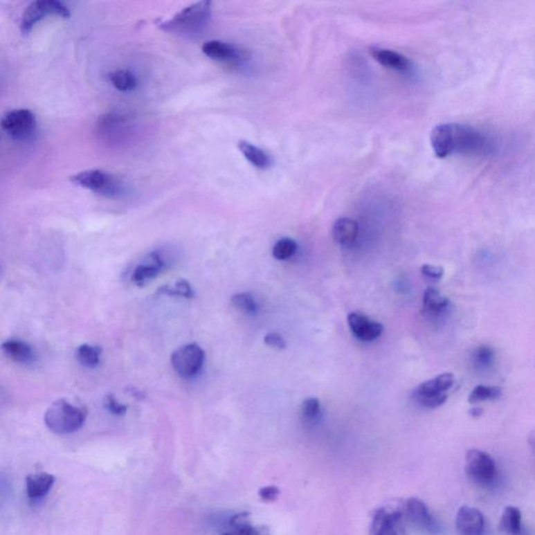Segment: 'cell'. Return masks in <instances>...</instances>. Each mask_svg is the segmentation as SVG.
Instances as JSON below:
<instances>
[{
    "mask_svg": "<svg viewBox=\"0 0 535 535\" xmlns=\"http://www.w3.org/2000/svg\"><path fill=\"white\" fill-rule=\"evenodd\" d=\"M3 132L15 141L26 143L36 134L37 120L28 109H14L8 111L1 118Z\"/></svg>",
    "mask_w": 535,
    "mask_h": 535,
    "instance_id": "8992f818",
    "label": "cell"
},
{
    "mask_svg": "<svg viewBox=\"0 0 535 535\" xmlns=\"http://www.w3.org/2000/svg\"><path fill=\"white\" fill-rule=\"evenodd\" d=\"M405 516L408 522L415 525L418 528L426 531H434L436 528L435 520L430 512L429 508L421 500L411 498L406 502Z\"/></svg>",
    "mask_w": 535,
    "mask_h": 535,
    "instance_id": "5bb4252c",
    "label": "cell"
},
{
    "mask_svg": "<svg viewBox=\"0 0 535 535\" xmlns=\"http://www.w3.org/2000/svg\"><path fill=\"white\" fill-rule=\"evenodd\" d=\"M455 379L452 373H442L433 380L426 381L413 391V399L424 408L435 409L446 403V391L452 388Z\"/></svg>",
    "mask_w": 535,
    "mask_h": 535,
    "instance_id": "277c9868",
    "label": "cell"
},
{
    "mask_svg": "<svg viewBox=\"0 0 535 535\" xmlns=\"http://www.w3.org/2000/svg\"><path fill=\"white\" fill-rule=\"evenodd\" d=\"M104 407L106 408L107 411L116 416H124L128 411V406L120 403L112 393L105 397Z\"/></svg>",
    "mask_w": 535,
    "mask_h": 535,
    "instance_id": "d6a6232c",
    "label": "cell"
},
{
    "mask_svg": "<svg viewBox=\"0 0 535 535\" xmlns=\"http://www.w3.org/2000/svg\"><path fill=\"white\" fill-rule=\"evenodd\" d=\"M71 183L107 198L124 196V182L102 170H87L71 176Z\"/></svg>",
    "mask_w": 535,
    "mask_h": 535,
    "instance_id": "3957f363",
    "label": "cell"
},
{
    "mask_svg": "<svg viewBox=\"0 0 535 535\" xmlns=\"http://www.w3.org/2000/svg\"><path fill=\"white\" fill-rule=\"evenodd\" d=\"M47 16L69 19L71 13L69 8L58 0H36L28 6L24 10L20 21V30L22 34L28 35L35 26Z\"/></svg>",
    "mask_w": 535,
    "mask_h": 535,
    "instance_id": "5b68a950",
    "label": "cell"
},
{
    "mask_svg": "<svg viewBox=\"0 0 535 535\" xmlns=\"http://www.w3.org/2000/svg\"><path fill=\"white\" fill-rule=\"evenodd\" d=\"M297 251V243L294 239L284 237L280 239L273 247V256L278 260H286L292 257Z\"/></svg>",
    "mask_w": 535,
    "mask_h": 535,
    "instance_id": "f546056e",
    "label": "cell"
},
{
    "mask_svg": "<svg viewBox=\"0 0 535 535\" xmlns=\"http://www.w3.org/2000/svg\"><path fill=\"white\" fill-rule=\"evenodd\" d=\"M231 303L235 309L244 314H254L257 309V305L254 300L253 296L250 293H239L231 297Z\"/></svg>",
    "mask_w": 535,
    "mask_h": 535,
    "instance_id": "4dcf8cb0",
    "label": "cell"
},
{
    "mask_svg": "<svg viewBox=\"0 0 535 535\" xmlns=\"http://www.w3.org/2000/svg\"><path fill=\"white\" fill-rule=\"evenodd\" d=\"M230 530L222 535H271L266 527L252 526L247 514H239L230 518Z\"/></svg>",
    "mask_w": 535,
    "mask_h": 535,
    "instance_id": "7402d4cb",
    "label": "cell"
},
{
    "mask_svg": "<svg viewBox=\"0 0 535 535\" xmlns=\"http://www.w3.org/2000/svg\"><path fill=\"white\" fill-rule=\"evenodd\" d=\"M452 125L453 154L482 155L489 151V140L482 133L465 125Z\"/></svg>",
    "mask_w": 535,
    "mask_h": 535,
    "instance_id": "52a82bcc",
    "label": "cell"
},
{
    "mask_svg": "<svg viewBox=\"0 0 535 535\" xmlns=\"http://www.w3.org/2000/svg\"><path fill=\"white\" fill-rule=\"evenodd\" d=\"M407 522L405 512L381 508L373 514L370 535H407Z\"/></svg>",
    "mask_w": 535,
    "mask_h": 535,
    "instance_id": "30bf717a",
    "label": "cell"
},
{
    "mask_svg": "<svg viewBox=\"0 0 535 535\" xmlns=\"http://www.w3.org/2000/svg\"><path fill=\"white\" fill-rule=\"evenodd\" d=\"M471 363L477 370H489L495 363V350L491 346H479L471 354Z\"/></svg>",
    "mask_w": 535,
    "mask_h": 535,
    "instance_id": "484cf974",
    "label": "cell"
},
{
    "mask_svg": "<svg viewBox=\"0 0 535 535\" xmlns=\"http://www.w3.org/2000/svg\"><path fill=\"white\" fill-rule=\"evenodd\" d=\"M204 361V350L196 343L181 346L171 356L174 370L183 379L194 378L202 369Z\"/></svg>",
    "mask_w": 535,
    "mask_h": 535,
    "instance_id": "ba28073f",
    "label": "cell"
},
{
    "mask_svg": "<svg viewBox=\"0 0 535 535\" xmlns=\"http://www.w3.org/2000/svg\"><path fill=\"white\" fill-rule=\"evenodd\" d=\"M467 475L478 484H491L497 475V467L491 455L481 450L469 451L465 457Z\"/></svg>",
    "mask_w": 535,
    "mask_h": 535,
    "instance_id": "9c48e42d",
    "label": "cell"
},
{
    "mask_svg": "<svg viewBox=\"0 0 535 535\" xmlns=\"http://www.w3.org/2000/svg\"><path fill=\"white\" fill-rule=\"evenodd\" d=\"M55 477L51 473H37L28 475L26 480V491L30 500L44 498L55 484Z\"/></svg>",
    "mask_w": 535,
    "mask_h": 535,
    "instance_id": "e0dca14e",
    "label": "cell"
},
{
    "mask_svg": "<svg viewBox=\"0 0 535 535\" xmlns=\"http://www.w3.org/2000/svg\"><path fill=\"white\" fill-rule=\"evenodd\" d=\"M359 235V225L352 219L342 218L333 226V237L339 245L350 247L356 243Z\"/></svg>",
    "mask_w": 535,
    "mask_h": 535,
    "instance_id": "ffe728a7",
    "label": "cell"
},
{
    "mask_svg": "<svg viewBox=\"0 0 535 535\" xmlns=\"http://www.w3.org/2000/svg\"><path fill=\"white\" fill-rule=\"evenodd\" d=\"M167 262L165 260L163 250H154L149 252L143 262L137 264L133 270L131 280L137 287H145L152 280H155L163 270L167 269Z\"/></svg>",
    "mask_w": 535,
    "mask_h": 535,
    "instance_id": "8fae6325",
    "label": "cell"
},
{
    "mask_svg": "<svg viewBox=\"0 0 535 535\" xmlns=\"http://www.w3.org/2000/svg\"><path fill=\"white\" fill-rule=\"evenodd\" d=\"M431 145L438 158L444 159L453 154V125L436 126L431 132Z\"/></svg>",
    "mask_w": 535,
    "mask_h": 535,
    "instance_id": "ac0fdd59",
    "label": "cell"
},
{
    "mask_svg": "<svg viewBox=\"0 0 535 535\" xmlns=\"http://www.w3.org/2000/svg\"><path fill=\"white\" fill-rule=\"evenodd\" d=\"M205 56L219 62L235 63L242 58V53L235 45L220 40L206 41L202 45Z\"/></svg>",
    "mask_w": 535,
    "mask_h": 535,
    "instance_id": "9a60e30c",
    "label": "cell"
},
{
    "mask_svg": "<svg viewBox=\"0 0 535 535\" xmlns=\"http://www.w3.org/2000/svg\"><path fill=\"white\" fill-rule=\"evenodd\" d=\"M102 348L100 346L82 344L75 350L78 362L87 368H96L100 365Z\"/></svg>",
    "mask_w": 535,
    "mask_h": 535,
    "instance_id": "cb8c5ba5",
    "label": "cell"
},
{
    "mask_svg": "<svg viewBox=\"0 0 535 535\" xmlns=\"http://www.w3.org/2000/svg\"><path fill=\"white\" fill-rule=\"evenodd\" d=\"M3 350L14 362L26 365L34 362L35 354L32 346L21 340H7L3 343Z\"/></svg>",
    "mask_w": 535,
    "mask_h": 535,
    "instance_id": "44dd1931",
    "label": "cell"
},
{
    "mask_svg": "<svg viewBox=\"0 0 535 535\" xmlns=\"http://www.w3.org/2000/svg\"><path fill=\"white\" fill-rule=\"evenodd\" d=\"M280 489L276 487H266L260 491V497L266 502H274L280 496Z\"/></svg>",
    "mask_w": 535,
    "mask_h": 535,
    "instance_id": "d590c367",
    "label": "cell"
},
{
    "mask_svg": "<svg viewBox=\"0 0 535 535\" xmlns=\"http://www.w3.org/2000/svg\"><path fill=\"white\" fill-rule=\"evenodd\" d=\"M451 302L435 288H428L424 295V315L429 319H439L448 314Z\"/></svg>",
    "mask_w": 535,
    "mask_h": 535,
    "instance_id": "2e32d148",
    "label": "cell"
},
{
    "mask_svg": "<svg viewBox=\"0 0 535 535\" xmlns=\"http://www.w3.org/2000/svg\"><path fill=\"white\" fill-rule=\"evenodd\" d=\"M239 149L244 157L257 169L266 170L271 167V159H270L269 156L260 147H255L247 141H239Z\"/></svg>",
    "mask_w": 535,
    "mask_h": 535,
    "instance_id": "603a6c76",
    "label": "cell"
},
{
    "mask_svg": "<svg viewBox=\"0 0 535 535\" xmlns=\"http://www.w3.org/2000/svg\"><path fill=\"white\" fill-rule=\"evenodd\" d=\"M370 53L376 61H378L380 64L387 67V69L397 71H406L411 66L409 59L406 58L405 56L397 53V51L373 47L370 49Z\"/></svg>",
    "mask_w": 535,
    "mask_h": 535,
    "instance_id": "d6986e66",
    "label": "cell"
},
{
    "mask_svg": "<svg viewBox=\"0 0 535 535\" xmlns=\"http://www.w3.org/2000/svg\"><path fill=\"white\" fill-rule=\"evenodd\" d=\"M528 444L530 446L531 450L535 453V431L529 436Z\"/></svg>",
    "mask_w": 535,
    "mask_h": 535,
    "instance_id": "8d00e7d4",
    "label": "cell"
},
{
    "mask_svg": "<svg viewBox=\"0 0 535 535\" xmlns=\"http://www.w3.org/2000/svg\"><path fill=\"white\" fill-rule=\"evenodd\" d=\"M456 527L460 535H482L484 516L477 508L463 506L457 514Z\"/></svg>",
    "mask_w": 535,
    "mask_h": 535,
    "instance_id": "4fadbf2b",
    "label": "cell"
},
{
    "mask_svg": "<svg viewBox=\"0 0 535 535\" xmlns=\"http://www.w3.org/2000/svg\"><path fill=\"white\" fill-rule=\"evenodd\" d=\"M210 13V1H198L183 8L171 19L160 24L159 28L173 34H197L206 26Z\"/></svg>",
    "mask_w": 535,
    "mask_h": 535,
    "instance_id": "7a4b0ae2",
    "label": "cell"
},
{
    "mask_svg": "<svg viewBox=\"0 0 535 535\" xmlns=\"http://www.w3.org/2000/svg\"><path fill=\"white\" fill-rule=\"evenodd\" d=\"M320 401L315 397H309L303 401L301 407V414L303 419L307 422L314 421L319 416Z\"/></svg>",
    "mask_w": 535,
    "mask_h": 535,
    "instance_id": "1f68e13d",
    "label": "cell"
},
{
    "mask_svg": "<svg viewBox=\"0 0 535 535\" xmlns=\"http://www.w3.org/2000/svg\"><path fill=\"white\" fill-rule=\"evenodd\" d=\"M502 395V390L497 386H484L480 385L475 387L471 395L469 401L471 403H479L481 401H495Z\"/></svg>",
    "mask_w": 535,
    "mask_h": 535,
    "instance_id": "83f0119b",
    "label": "cell"
},
{
    "mask_svg": "<svg viewBox=\"0 0 535 535\" xmlns=\"http://www.w3.org/2000/svg\"><path fill=\"white\" fill-rule=\"evenodd\" d=\"M87 418V410L78 407L64 399L53 401L45 412L44 422L48 430L59 435L75 433L81 429Z\"/></svg>",
    "mask_w": 535,
    "mask_h": 535,
    "instance_id": "6da1fadb",
    "label": "cell"
},
{
    "mask_svg": "<svg viewBox=\"0 0 535 535\" xmlns=\"http://www.w3.org/2000/svg\"><path fill=\"white\" fill-rule=\"evenodd\" d=\"M421 273L430 280H439L444 276V268L432 264H424L421 266Z\"/></svg>",
    "mask_w": 535,
    "mask_h": 535,
    "instance_id": "e575fe53",
    "label": "cell"
},
{
    "mask_svg": "<svg viewBox=\"0 0 535 535\" xmlns=\"http://www.w3.org/2000/svg\"><path fill=\"white\" fill-rule=\"evenodd\" d=\"M347 320L350 331L354 337L363 342L374 341L384 331L381 323L369 319L364 314L350 313Z\"/></svg>",
    "mask_w": 535,
    "mask_h": 535,
    "instance_id": "7c38bea8",
    "label": "cell"
},
{
    "mask_svg": "<svg viewBox=\"0 0 535 535\" xmlns=\"http://www.w3.org/2000/svg\"><path fill=\"white\" fill-rule=\"evenodd\" d=\"M109 80L112 86L118 91L129 92L136 88L137 79L129 69H118L110 73Z\"/></svg>",
    "mask_w": 535,
    "mask_h": 535,
    "instance_id": "d4e9b609",
    "label": "cell"
},
{
    "mask_svg": "<svg viewBox=\"0 0 535 535\" xmlns=\"http://www.w3.org/2000/svg\"><path fill=\"white\" fill-rule=\"evenodd\" d=\"M471 414L473 416H479L480 414H482V410L480 409V408H473V409H471Z\"/></svg>",
    "mask_w": 535,
    "mask_h": 535,
    "instance_id": "74e56055",
    "label": "cell"
},
{
    "mask_svg": "<svg viewBox=\"0 0 535 535\" xmlns=\"http://www.w3.org/2000/svg\"><path fill=\"white\" fill-rule=\"evenodd\" d=\"M157 294L169 295V296H179L183 298H192L194 296V290L190 282L181 280L174 284L163 286L158 289Z\"/></svg>",
    "mask_w": 535,
    "mask_h": 535,
    "instance_id": "f1b7e54d",
    "label": "cell"
},
{
    "mask_svg": "<svg viewBox=\"0 0 535 535\" xmlns=\"http://www.w3.org/2000/svg\"><path fill=\"white\" fill-rule=\"evenodd\" d=\"M264 341L266 345L270 346V347L278 348V350H284L287 347L286 340L278 333L268 334L264 337Z\"/></svg>",
    "mask_w": 535,
    "mask_h": 535,
    "instance_id": "836d02e7",
    "label": "cell"
},
{
    "mask_svg": "<svg viewBox=\"0 0 535 535\" xmlns=\"http://www.w3.org/2000/svg\"><path fill=\"white\" fill-rule=\"evenodd\" d=\"M522 516L518 508L509 506L504 510L501 518V529L510 535H518L520 531Z\"/></svg>",
    "mask_w": 535,
    "mask_h": 535,
    "instance_id": "4316f807",
    "label": "cell"
}]
</instances>
